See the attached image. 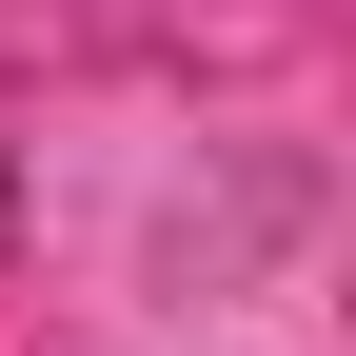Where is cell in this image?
Returning <instances> with one entry per match:
<instances>
[]
</instances>
